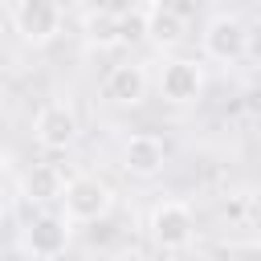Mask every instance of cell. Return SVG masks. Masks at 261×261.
<instances>
[{"label":"cell","instance_id":"30bf717a","mask_svg":"<svg viewBox=\"0 0 261 261\" xmlns=\"http://www.w3.org/2000/svg\"><path fill=\"white\" fill-rule=\"evenodd\" d=\"M139 12H143V33H147L159 49H171V45L184 41L188 20H184L179 8H171V4H143Z\"/></svg>","mask_w":261,"mask_h":261},{"label":"cell","instance_id":"52a82bcc","mask_svg":"<svg viewBox=\"0 0 261 261\" xmlns=\"http://www.w3.org/2000/svg\"><path fill=\"white\" fill-rule=\"evenodd\" d=\"M20 245H24V249H29V257H37V261L61 257V253H65V245H69V220H65V216L45 212V216H37V220L24 228V241H20Z\"/></svg>","mask_w":261,"mask_h":261},{"label":"cell","instance_id":"8fae6325","mask_svg":"<svg viewBox=\"0 0 261 261\" xmlns=\"http://www.w3.org/2000/svg\"><path fill=\"white\" fill-rule=\"evenodd\" d=\"M82 37L94 45V49H114L126 41V29H122V12L114 8H90L82 16Z\"/></svg>","mask_w":261,"mask_h":261},{"label":"cell","instance_id":"4fadbf2b","mask_svg":"<svg viewBox=\"0 0 261 261\" xmlns=\"http://www.w3.org/2000/svg\"><path fill=\"white\" fill-rule=\"evenodd\" d=\"M224 261H261V245L257 241H241L224 253Z\"/></svg>","mask_w":261,"mask_h":261},{"label":"cell","instance_id":"8992f818","mask_svg":"<svg viewBox=\"0 0 261 261\" xmlns=\"http://www.w3.org/2000/svg\"><path fill=\"white\" fill-rule=\"evenodd\" d=\"M159 94L171 106H188L204 94V65L192 57H171L159 73Z\"/></svg>","mask_w":261,"mask_h":261},{"label":"cell","instance_id":"5b68a950","mask_svg":"<svg viewBox=\"0 0 261 261\" xmlns=\"http://www.w3.org/2000/svg\"><path fill=\"white\" fill-rule=\"evenodd\" d=\"M33 139L45 151H65L77 143V114L69 102H45L33 118Z\"/></svg>","mask_w":261,"mask_h":261},{"label":"cell","instance_id":"7a4b0ae2","mask_svg":"<svg viewBox=\"0 0 261 261\" xmlns=\"http://www.w3.org/2000/svg\"><path fill=\"white\" fill-rule=\"evenodd\" d=\"M147 232L159 249L167 253H184L192 241H196V216L184 200H159L151 208V220H147Z\"/></svg>","mask_w":261,"mask_h":261},{"label":"cell","instance_id":"9c48e42d","mask_svg":"<svg viewBox=\"0 0 261 261\" xmlns=\"http://www.w3.org/2000/svg\"><path fill=\"white\" fill-rule=\"evenodd\" d=\"M102 98L114 102V106H139L147 98V69L135 65V61H122L106 73L102 82Z\"/></svg>","mask_w":261,"mask_h":261},{"label":"cell","instance_id":"9a60e30c","mask_svg":"<svg viewBox=\"0 0 261 261\" xmlns=\"http://www.w3.org/2000/svg\"><path fill=\"white\" fill-rule=\"evenodd\" d=\"M0 261H33V257H29V249H24V245H12V249H4V253H0Z\"/></svg>","mask_w":261,"mask_h":261},{"label":"cell","instance_id":"ba28073f","mask_svg":"<svg viewBox=\"0 0 261 261\" xmlns=\"http://www.w3.org/2000/svg\"><path fill=\"white\" fill-rule=\"evenodd\" d=\"M163 163H167V143L159 135H147L143 130V135H130L122 143V167H126V175L151 179V175L163 171Z\"/></svg>","mask_w":261,"mask_h":261},{"label":"cell","instance_id":"5bb4252c","mask_svg":"<svg viewBox=\"0 0 261 261\" xmlns=\"http://www.w3.org/2000/svg\"><path fill=\"white\" fill-rule=\"evenodd\" d=\"M245 110H249V114H253V118H261V82H257V86H249V90H245Z\"/></svg>","mask_w":261,"mask_h":261},{"label":"cell","instance_id":"6da1fadb","mask_svg":"<svg viewBox=\"0 0 261 261\" xmlns=\"http://www.w3.org/2000/svg\"><path fill=\"white\" fill-rule=\"evenodd\" d=\"M61 204H65V220L69 224H94L114 208V192L98 175H73V179H65Z\"/></svg>","mask_w":261,"mask_h":261},{"label":"cell","instance_id":"7c38bea8","mask_svg":"<svg viewBox=\"0 0 261 261\" xmlns=\"http://www.w3.org/2000/svg\"><path fill=\"white\" fill-rule=\"evenodd\" d=\"M24 196H29L33 204L61 200V196H65V179H61V171L49 167V163H37V167L24 175Z\"/></svg>","mask_w":261,"mask_h":261},{"label":"cell","instance_id":"277c9868","mask_svg":"<svg viewBox=\"0 0 261 261\" xmlns=\"http://www.w3.org/2000/svg\"><path fill=\"white\" fill-rule=\"evenodd\" d=\"M200 45H204V53H208L212 61H224V65H228V61H241V57H245V49H249V29H245L241 16L216 12V16L204 24Z\"/></svg>","mask_w":261,"mask_h":261},{"label":"cell","instance_id":"3957f363","mask_svg":"<svg viewBox=\"0 0 261 261\" xmlns=\"http://www.w3.org/2000/svg\"><path fill=\"white\" fill-rule=\"evenodd\" d=\"M8 20H12V29L20 33V41H29V45H49V41L61 33L65 12H61V4H53V0H20V4H8Z\"/></svg>","mask_w":261,"mask_h":261},{"label":"cell","instance_id":"2e32d148","mask_svg":"<svg viewBox=\"0 0 261 261\" xmlns=\"http://www.w3.org/2000/svg\"><path fill=\"white\" fill-rule=\"evenodd\" d=\"M0 171H4V151H0Z\"/></svg>","mask_w":261,"mask_h":261}]
</instances>
